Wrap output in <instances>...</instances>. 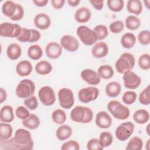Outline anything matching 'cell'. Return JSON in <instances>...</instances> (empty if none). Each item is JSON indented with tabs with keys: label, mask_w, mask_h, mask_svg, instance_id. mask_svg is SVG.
Wrapping results in <instances>:
<instances>
[{
	"label": "cell",
	"mask_w": 150,
	"mask_h": 150,
	"mask_svg": "<svg viewBox=\"0 0 150 150\" xmlns=\"http://www.w3.org/2000/svg\"><path fill=\"white\" fill-rule=\"evenodd\" d=\"M126 28L131 30L138 29L141 26V21L135 15H131L128 16L125 20Z\"/></svg>",
	"instance_id": "d6a6232c"
},
{
	"label": "cell",
	"mask_w": 150,
	"mask_h": 150,
	"mask_svg": "<svg viewBox=\"0 0 150 150\" xmlns=\"http://www.w3.org/2000/svg\"><path fill=\"white\" fill-rule=\"evenodd\" d=\"M13 134V128L11 124L6 122L0 124V137L2 140L6 141L9 139Z\"/></svg>",
	"instance_id": "1f68e13d"
},
{
	"label": "cell",
	"mask_w": 150,
	"mask_h": 150,
	"mask_svg": "<svg viewBox=\"0 0 150 150\" xmlns=\"http://www.w3.org/2000/svg\"><path fill=\"white\" fill-rule=\"evenodd\" d=\"M99 96V90L94 86L81 88L78 92V98L83 103H88L96 100Z\"/></svg>",
	"instance_id": "30bf717a"
},
{
	"label": "cell",
	"mask_w": 150,
	"mask_h": 150,
	"mask_svg": "<svg viewBox=\"0 0 150 150\" xmlns=\"http://www.w3.org/2000/svg\"><path fill=\"white\" fill-rule=\"evenodd\" d=\"M137 39L140 44L142 45H148L150 43V32L148 30L141 31L138 36Z\"/></svg>",
	"instance_id": "ee69618b"
},
{
	"label": "cell",
	"mask_w": 150,
	"mask_h": 150,
	"mask_svg": "<svg viewBox=\"0 0 150 150\" xmlns=\"http://www.w3.org/2000/svg\"><path fill=\"white\" fill-rule=\"evenodd\" d=\"M30 29L32 32V38L30 43H33L38 41L41 37V34L40 32L36 29Z\"/></svg>",
	"instance_id": "816d5d0a"
},
{
	"label": "cell",
	"mask_w": 150,
	"mask_h": 150,
	"mask_svg": "<svg viewBox=\"0 0 150 150\" xmlns=\"http://www.w3.org/2000/svg\"><path fill=\"white\" fill-rule=\"evenodd\" d=\"M35 91V85L30 79H23L17 85L15 90L16 95L20 98H26L33 95Z\"/></svg>",
	"instance_id": "5b68a950"
},
{
	"label": "cell",
	"mask_w": 150,
	"mask_h": 150,
	"mask_svg": "<svg viewBox=\"0 0 150 150\" xmlns=\"http://www.w3.org/2000/svg\"><path fill=\"white\" fill-rule=\"evenodd\" d=\"M109 28L112 33H119L124 30V23L122 21L120 20L115 21L110 23Z\"/></svg>",
	"instance_id": "bcb514c9"
},
{
	"label": "cell",
	"mask_w": 150,
	"mask_h": 150,
	"mask_svg": "<svg viewBox=\"0 0 150 150\" xmlns=\"http://www.w3.org/2000/svg\"><path fill=\"white\" fill-rule=\"evenodd\" d=\"M134 129L135 125L132 122H124L116 128L115 131V137L119 141H126L133 134Z\"/></svg>",
	"instance_id": "9c48e42d"
},
{
	"label": "cell",
	"mask_w": 150,
	"mask_h": 150,
	"mask_svg": "<svg viewBox=\"0 0 150 150\" xmlns=\"http://www.w3.org/2000/svg\"><path fill=\"white\" fill-rule=\"evenodd\" d=\"M23 104L25 106L30 110H34L38 107V101L37 98L35 96H32L24 100Z\"/></svg>",
	"instance_id": "f6af8a7d"
},
{
	"label": "cell",
	"mask_w": 150,
	"mask_h": 150,
	"mask_svg": "<svg viewBox=\"0 0 150 150\" xmlns=\"http://www.w3.org/2000/svg\"><path fill=\"white\" fill-rule=\"evenodd\" d=\"M99 141L103 148L110 146L113 142L112 134L107 131L102 132L99 136Z\"/></svg>",
	"instance_id": "8d00e7d4"
},
{
	"label": "cell",
	"mask_w": 150,
	"mask_h": 150,
	"mask_svg": "<svg viewBox=\"0 0 150 150\" xmlns=\"http://www.w3.org/2000/svg\"><path fill=\"white\" fill-rule=\"evenodd\" d=\"M52 6L56 9H59L63 7L65 1L64 0H51L50 1Z\"/></svg>",
	"instance_id": "f5cc1de1"
},
{
	"label": "cell",
	"mask_w": 150,
	"mask_h": 150,
	"mask_svg": "<svg viewBox=\"0 0 150 150\" xmlns=\"http://www.w3.org/2000/svg\"><path fill=\"white\" fill-rule=\"evenodd\" d=\"M121 90V85L117 81L110 82L106 85L105 88V91L107 96L111 98L117 97L120 94Z\"/></svg>",
	"instance_id": "d4e9b609"
},
{
	"label": "cell",
	"mask_w": 150,
	"mask_h": 150,
	"mask_svg": "<svg viewBox=\"0 0 150 150\" xmlns=\"http://www.w3.org/2000/svg\"><path fill=\"white\" fill-rule=\"evenodd\" d=\"M28 56L33 60L40 59L43 55V50L38 45H33L29 47L27 52Z\"/></svg>",
	"instance_id": "836d02e7"
},
{
	"label": "cell",
	"mask_w": 150,
	"mask_h": 150,
	"mask_svg": "<svg viewBox=\"0 0 150 150\" xmlns=\"http://www.w3.org/2000/svg\"><path fill=\"white\" fill-rule=\"evenodd\" d=\"M23 16H24V9L22 6L19 4H17L16 11L15 15L11 18V19L13 21H18L22 19Z\"/></svg>",
	"instance_id": "f907efd6"
},
{
	"label": "cell",
	"mask_w": 150,
	"mask_h": 150,
	"mask_svg": "<svg viewBox=\"0 0 150 150\" xmlns=\"http://www.w3.org/2000/svg\"><path fill=\"white\" fill-rule=\"evenodd\" d=\"M9 141L13 146V149L31 150L33 148L34 143L31 133L28 130L23 128L16 129L14 137Z\"/></svg>",
	"instance_id": "6da1fadb"
},
{
	"label": "cell",
	"mask_w": 150,
	"mask_h": 150,
	"mask_svg": "<svg viewBox=\"0 0 150 150\" xmlns=\"http://www.w3.org/2000/svg\"><path fill=\"white\" fill-rule=\"evenodd\" d=\"M7 98V93L6 90L1 87L0 88V103L2 104L6 101Z\"/></svg>",
	"instance_id": "11a10c76"
},
{
	"label": "cell",
	"mask_w": 150,
	"mask_h": 150,
	"mask_svg": "<svg viewBox=\"0 0 150 150\" xmlns=\"http://www.w3.org/2000/svg\"><path fill=\"white\" fill-rule=\"evenodd\" d=\"M143 147L142 139L138 137H132L125 147L127 150H141Z\"/></svg>",
	"instance_id": "d590c367"
},
{
	"label": "cell",
	"mask_w": 150,
	"mask_h": 150,
	"mask_svg": "<svg viewBox=\"0 0 150 150\" xmlns=\"http://www.w3.org/2000/svg\"><path fill=\"white\" fill-rule=\"evenodd\" d=\"M60 105L64 109H70L74 103V96L72 90L69 88H62L57 93Z\"/></svg>",
	"instance_id": "52a82bcc"
},
{
	"label": "cell",
	"mask_w": 150,
	"mask_h": 150,
	"mask_svg": "<svg viewBox=\"0 0 150 150\" xmlns=\"http://www.w3.org/2000/svg\"><path fill=\"white\" fill-rule=\"evenodd\" d=\"M127 11L135 15H139L142 12V2L139 0H129L127 3Z\"/></svg>",
	"instance_id": "f1b7e54d"
},
{
	"label": "cell",
	"mask_w": 150,
	"mask_h": 150,
	"mask_svg": "<svg viewBox=\"0 0 150 150\" xmlns=\"http://www.w3.org/2000/svg\"><path fill=\"white\" fill-rule=\"evenodd\" d=\"M90 3L97 11H101L104 6L103 1H90Z\"/></svg>",
	"instance_id": "db71d44e"
},
{
	"label": "cell",
	"mask_w": 150,
	"mask_h": 150,
	"mask_svg": "<svg viewBox=\"0 0 150 150\" xmlns=\"http://www.w3.org/2000/svg\"><path fill=\"white\" fill-rule=\"evenodd\" d=\"M138 100L143 105H149L150 103V87L148 85L139 94Z\"/></svg>",
	"instance_id": "60d3db41"
},
{
	"label": "cell",
	"mask_w": 150,
	"mask_h": 150,
	"mask_svg": "<svg viewBox=\"0 0 150 150\" xmlns=\"http://www.w3.org/2000/svg\"><path fill=\"white\" fill-rule=\"evenodd\" d=\"M17 9V3L12 1H6L2 5V12L10 19L15 15Z\"/></svg>",
	"instance_id": "cb8c5ba5"
},
{
	"label": "cell",
	"mask_w": 150,
	"mask_h": 150,
	"mask_svg": "<svg viewBox=\"0 0 150 150\" xmlns=\"http://www.w3.org/2000/svg\"><path fill=\"white\" fill-rule=\"evenodd\" d=\"M38 97L40 102L46 106L53 105L56 101L54 91L53 89L49 86H45L39 89Z\"/></svg>",
	"instance_id": "8fae6325"
},
{
	"label": "cell",
	"mask_w": 150,
	"mask_h": 150,
	"mask_svg": "<svg viewBox=\"0 0 150 150\" xmlns=\"http://www.w3.org/2000/svg\"><path fill=\"white\" fill-rule=\"evenodd\" d=\"M22 123L24 127L31 130L37 129L40 124V121L38 116L34 114H30L26 119L22 120Z\"/></svg>",
	"instance_id": "4316f807"
},
{
	"label": "cell",
	"mask_w": 150,
	"mask_h": 150,
	"mask_svg": "<svg viewBox=\"0 0 150 150\" xmlns=\"http://www.w3.org/2000/svg\"><path fill=\"white\" fill-rule=\"evenodd\" d=\"M32 38V32L30 29H28L26 28H22V31L20 35L16 38V39L22 43L29 42H30Z\"/></svg>",
	"instance_id": "7bdbcfd3"
},
{
	"label": "cell",
	"mask_w": 150,
	"mask_h": 150,
	"mask_svg": "<svg viewBox=\"0 0 150 150\" xmlns=\"http://www.w3.org/2000/svg\"><path fill=\"white\" fill-rule=\"evenodd\" d=\"M33 23L37 28L40 30H46L50 27L51 20L49 15L46 13H39L35 16Z\"/></svg>",
	"instance_id": "ac0fdd59"
},
{
	"label": "cell",
	"mask_w": 150,
	"mask_h": 150,
	"mask_svg": "<svg viewBox=\"0 0 150 150\" xmlns=\"http://www.w3.org/2000/svg\"><path fill=\"white\" fill-rule=\"evenodd\" d=\"M73 132L72 128L68 125H61L56 131V136L60 141H65L69 139Z\"/></svg>",
	"instance_id": "603a6c76"
},
{
	"label": "cell",
	"mask_w": 150,
	"mask_h": 150,
	"mask_svg": "<svg viewBox=\"0 0 150 150\" xmlns=\"http://www.w3.org/2000/svg\"><path fill=\"white\" fill-rule=\"evenodd\" d=\"M107 109L111 115L116 119L124 120L130 115L129 108L118 100H111L107 104Z\"/></svg>",
	"instance_id": "3957f363"
},
{
	"label": "cell",
	"mask_w": 150,
	"mask_h": 150,
	"mask_svg": "<svg viewBox=\"0 0 150 150\" xmlns=\"http://www.w3.org/2000/svg\"><path fill=\"white\" fill-rule=\"evenodd\" d=\"M66 114L64 111L62 109H56L54 110L52 114L53 121L58 125L63 124L66 121Z\"/></svg>",
	"instance_id": "e575fe53"
},
{
	"label": "cell",
	"mask_w": 150,
	"mask_h": 150,
	"mask_svg": "<svg viewBox=\"0 0 150 150\" xmlns=\"http://www.w3.org/2000/svg\"><path fill=\"white\" fill-rule=\"evenodd\" d=\"M149 124H148V125H147V127H146V132H147V134L149 135Z\"/></svg>",
	"instance_id": "94428289"
},
{
	"label": "cell",
	"mask_w": 150,
	"mask_h": 150,
	"mask_svg": "<svg viewBox=\"0 0 150 150\" xmlns=\"http://www.w3.org/2000/svg\"><path fill=\"white\" fill-rule=\"evenodd\" d=\"M14 120L13 110L11 105H5L0 111V120L2 122L10 123Z\"/></svg>",
	"instance_id": "44dd1931"
},
{
	"label": "cell",
	"mask_w": 150,
	"mask_h": 150,
	"mask_svg": "<svg viewBox=\"0 0 150 150\" xmlns=\"http://www.w3.org/2000/svg\"><path fill=\"white\" fill-rule=\"evenodd\" d=\"M53 67L51 63L46 60H41L38 62L35 67V71L40 75H47L51 73Z\"/></svg>",
	"instance_id": "484cf974"
},
{
	"label": "cell",
	"mask_w": 150,
	"mask_h": 150,
	"mask_svg": "<svg viewBox=\"0 0 150 150\" xmlns=\"http://www.w3.org/2000/svg\"><path fill=\"white\" fill-rule=\"evenodd\" d=\"M108 46L104 42H98L96 43L91 48V52L93 56L97 59H100L105 57L108 53Z\"/></svg>",
	"instance_id": "e0dca14e"
},
{
	"label": "cell",
	"mask_w": 150,
	"mask_h": 150,
	"mask_svg": "<svg viewBox=\"0 0 150 150\" xmlns=\"http://www.w3.org/2000/svg\"><path fill=\"white\" fill-rule=\"evenodd\" d=\"M30 112L26 107L20 105L18 106L15 110L16 116L22 120H23L28 118L30 115Z\"/></svg>",
	"instance_id": "7dc6e473"
},
{
	"label": "cell",
	"mask_w": 150,
	"mask_h": 150,
	"mask_svg": "<svg viewBox=\"0 0 150 150\" xmlns=\"http://www.w3.org/2000/svg\"><path fill=\"white\" fill-rule=\"evenodd\" d=\"M87 148L88 150H101L104 148L101 145L98 139L93 138L88 141Z\"/></svg>",
	"instance_id": "681fc988"
},
{
	"label": "cell",
	"mask_w": 150,
	"mask_h": 150,
	"mask_svg": "<svg viewBox=\"0 0 150 150\" xmlns=\"http://www.w3.org/2000/svg\"><path fill=\"white\" fill-rule=\"evenodd\" d=\"M107 4L110 11L118 12L124 8V1L123 0H108Z\"/></svg>",
	"instance_id": "74e56055"
},
{
	"label": "cell",
	"mask_w": 150,
	"mask_h": 150,
	"mask_svg": "<svg viewBox=\"0 0 150 150\" xmlns=\"http://www.w3.org/2000/svg\"><path fill=\"white\" fill-rule=\"evenodd\" d=\"M22 54V49L20 45L17 43H12L9 45L6 49L7 57L12 60H17Z\"/></svg>",
	"instance_id": "7402d4cb"
},
{
	"label": "cell",
	"mask_w": 150,
	"mask_h": 150,
	"mask_svg": "<svg viewBox=\"0 0 150 150\" xmlns=\"http://www.w3.org/2000/svg\"><path fill=\"white\" fill-rule=\"evenodd\" d=\"M60 148L62 150H79L80 147L78 142L71 139L63 143Z\"/></svg>",
	"instance_id": "c3c4849f"
},
{
	"label": "cell",
	"mask_w": 150,
	"mask_h": 150,
	"mask_svg": "<svg viewBox=\"0 0 150 150\" xmlns=\"http://www.w3.org/2000/svg\"><path fill=\"white\" fill-rule=\"evenodd\" d=\"M124 85L125 88L128 89H136L138 88L141 83V77L132 70L127 71L123 74Z\"/></svg>",
	"instance_id": "7c38bea8"
},
{
	"label": "cell",
	"mask_w": 150,
	"mask_h": 150,
	"mask_svg": "<svg viewBox=\"0 0 150 150\" xmlns=\"http://www.w3.org/2000/svg\"><path fill=\"white\" fill-rule=\"evenodd\" d=\"M15 69L18 75L21 77H25L29 76L32 73L33 67L29 61L24 60L18 63Z\"/></svg>",
	"instance_id": "ffe728a7"
},
{
	"label": "cell",
	"mask_w": 150,
	"mask_h": 150,
	"mask_svg": "<svg viewBox=\"0 0 150 150\" xmlns=\"http://www.w3.org/2000/svg\"><path fill=\"white\" fill-rule=\"evenodd\" d=\"M76 33L81 42L86 46L93 45L98 40L94 30L85 25L79 26L76 30Z\"/></svg>",
	"instance_id": "8992f818"
},
{
	"label": "cell",
	"mask_w": 150,
	"mask_h": 150,
	"mask_svg": "<svg viewBox=\"0 0 150 150\" xmlns=\"http://www.w3.org/2000/svg\"><path fill=\"white\" fill-rule=\"evenodd\" d=\"M135 59L134 55L128 52L123 53L117 60L115 67L117 71L120 74L132 70L135 66Z\"/></svg>",
	"instance_id": "277c9868"
},
{
	"label": "cell",
	"mask_w": 150,
	"mask_h": 150,
	"mask_svg": "<svg viewBox=\"0 0 150 150\" xmlns=\"http://www.w3.org/2000/svg\"><path fill=\"white\" fill-rule=\"evenodd\" d=\"M149 144H150V139H148L146 143V149L147 150L149 149Z\"/></svg>",
	"instance_id": "91938a15"
},
{
	"label": "cell",
	"mask_w": 150,
	"mask_h": 150,
	"mask_svg": "<svg viewBox=\"0 0 150 150\" xmlns=\"http://www.w3.org/2000/svg\"><path fill=\"white\" fill-rule=\"evenodd\" d=\"M144 3L145 4V6H146V8L148 9H149V4H150V1L149 0H147V1H144Z\"/></svg>",
	"instance_id": "680465c9"
},
{
	"label": "cell",
	"mask_w": 150,
	"mask_h": 150,
	"mask_svg": "<svg viewBox=\"0 0 150 150\" xmlns=\"http://www.w3.org/2000/svg\"><path fill=\"white\" fill-rule=\"evenodd\" d=\"M32 2L37 6L43 7L47 4L49 1L48 0H33Z\"/></svg>",
	"instance_id": "9f6ffc18"
},
{
	"label": "cell",
	"mask_w": 150,
	"mask_h": 150,
	"mask_svg": "<svg viewBox=\"0 0 150 150\" xmlns=\"http://www.w3.org/2000/svg\"><path fill=\"white\" fill-rule=\"evenodd\" d=\"M133 120L138 124H144L149 120V113L145 109H139L133 114Z\"/></svg>",
	"instance_id": "f546056e"
},
{
	"label": "cell",
	"mask_w": 150,
	"mask_h": 150,
	"mask_svg": "<svg viewBox=\"0 0 150 150\" xmlns=\"http://www.w3.org/2000/svg\"><path fill=\"white\" fill-rule=\"evenodd\" d=\"M91 17V12L89 8L82 6L77 9L74 13V19L80 23L87 22Z\"/></svg>",
	"instance_id": "d6986e66"
},
{
	"label": "cell",
	"mask_w": 150,
	"mask_h": 150,
	"mask_svg": "<svg viewBox=\"0 0 150 150\" xmlns=\"http://www.w3.org/2000/svg\"><path fill=\"white\" fill-rule=\"evenodd\" d=\"M60 45L65 50L70 52H74L78 50L79 42L74 36L70 35H65L60 39Z\"/></svg>",
	"instance_id": "4fadbf2b"
},
{
	"label": "cell",
	"mask_w": 150,
	"mask_h": 150,
	"mask_svg": "<svg viewBox=\"0 0 150 150\" xmlns=\"http://www.w3.org/2000/svg\"><path fill=\"white\" fill-rule=\"evenodd\" d=\"M80 76L85 82L91 86H96L101 81V78L97 71L92 69H86L83 70L80 73Z\"/></svg>",
	"instance_id": "5bb4252c"
},
{
	"label": "cell",
	"mask_w": 150,
	"mask_h": 150,
	"mask_svg": "<svg viewBox=\"0 0 150 150\" xmlns=\"http://www.w3.org/2000/svg\"><path fill=\"white\" fill-rule=\"evenodd\" d=\"M96 125L102 129H107L112 125V119L110 115L104 111L98 112L95 120Z\"/></svg>",
	"instance_id": "2e32d148"
},
{
	"label": "cell",
	"mask_w": 150,
	"mask_h": 150,
	"mask_svg": "<svg viewBox=\"0 0 150 150\" xmlns=\"http://www.w3.org/2000/svg\"><path fill=\"white\" fill-rule=\"evenodd\" d=\"M22 28L18 24L3 22L0 25V35L5 38H17L21 33Z\"/></svg>",
	"instance_id": "ba28073f"
},
{
	"label": "cell",
	"mask_w": 150,
	"mask_h": 150,
	"mask_svg": "<svg viewBox=\"0 0 150 150\" xmlns=\"http://www.w3.org/2000/svg\"><path fill=\"white\" fill-rule=\"evenodd\" d=\"M80 2V0H68L67 1V3L69 4V5L72 7L77 6Z\"/></svg>",
	"instance_id": "6f0895ef"
},
{
	"label": "cell",
	"mask_w": 150,
	"mask_h": 150,
	"mask_svg": "<svg viewBox=\"0 0 150 150\" xmlns=\"http://www.w3.org/2000/svg\"><path fill=\"white\" fill-rule=\"evenodd\" d=\"M120 42L121 46L125 49H131L134 46L136 43V37L135 35L131 32L124 33L121 39Z\"/></svg>",
	"instance_id": "83f0119b"
},
{
	"label": "cell",
	"mask_w": 150,
	"mask_h": 150,
	"mask_svg": "<svg viewBox=\"0 0 150 150\" xmlns=\"http://www.w3.org/2000/svg\"><path fill=\"white\" fill-rule=\"evenodd\" d=\"M94 33H96L98 40H103L105 39L108 35V29L104 25H96L94 29Z\"/></svg>",
	"instance_id": "f35d334b"
},
{
	"label": "cell",
	"mask_w": 150,
	"mask_h": 150,
	"mask_svg": "<svg viewBox=\"0 0 150 150\" xmlns=\"http://www.w3.org/2000/svg\"><path fill=\"white\" fill-rule=\"evenodd\" d=\"M97 73L101 79L108 80L113 77L114 71L110 65L103 64L98 68Z\"/></svg>",
	"instance_id": "4dcf8cb0"
},
{
	"label": "cell",
	"mask_w": 150,
	"mask_h": 150,
	"mask_svg": "<svg viewBox=\"0 0 150 150\" xmlns=\"http://www.w3.org/2000/svg\"><path fill=\"white\" fill-rule=\"evenodd\" d=\"M70 115L71 120L75 122L87 124L92 121L93 112L88 107L77 105L71 110Z\"/></svg>",
	"instance_id": "7a4b0ae2"
},
{
	"label": "cell",
	"mask_w": 150,
	"mask_h": 150,
	"mask_svg": "<svg viewBox=\"0 0 150 150\" xmlns=\"http://www.w3.org/2000/svg\"><path fill=\"white\" fill-rule=\"evenodd\" d=\"M45 53L46 56L51 59H58L62 55V47L57 42H50L46 46Z\"/></svg>",
	"instance_id": "9a60e30c"
},
{
	"label": "cell",
	"mask_w": 150,
	"mask_h": 150,
	"mask_svg": "<svg viewBox=\"0 0 150 150\" xmlns=\"http://www.w3.org/2000/svg\"><path fill=\"white\" fill-rule=\"evenodd\" d=\"M139 67L144 70H148L150 69V55L148 53H144L140 56L138 61Z\"/></svg>",
	"instance_id": "ab89813d"
},
{
	"label": "cell",
	"mask_w": 150,
	"mask_h": 150,
	"mask_svg": "<svg viewBox=\"0 0 150 150\" xmlns=\"http://www.w3.org/2000/svg\"><path fill=\"white\" fill-rule=\"evenodd\" d=\"M137 97V95L135 91L129 90L125 91L123 94L122 97V100L124 104L127 105H131L136 101Z\"/></svg>",
	"instance_id": "b9f144b4"
}]
</instances>
